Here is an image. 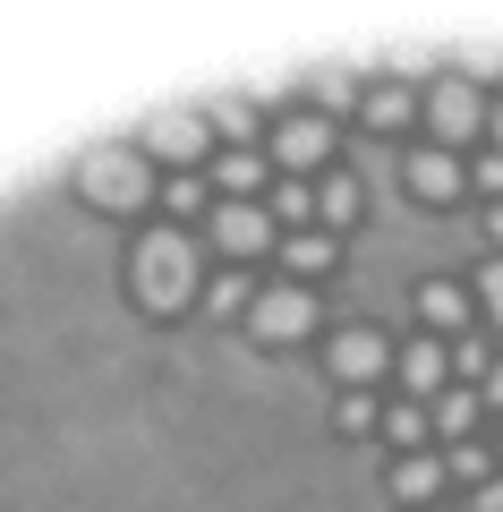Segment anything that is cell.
Returning a JSON list of instances; mask_svg holds the SVG:
<instances>
[{
	"mask_svg": "<svg viewBox=\"0 0 503 512\" xmlns=\"http://www.w3.org/2000/svg\"><path fill=\"white\" fill-rule=\"evenodd\" d=\"M333 265H342V239L333 231H282V274L290 282L316 291V274H333Z\"/></svg>",
	"mask_w": 503,
	"mask_h": 512,
	"instance_id": "8fae6325",
	"label": "cell"
},
{
	"mask_svg": "<svg viewBox=\"0 0 503 512\" xmlns=\"http://www.w3.org/2000/svg\"><path fill=\"white\" fill-rule=\"evenodd\" d=\"M486 137H495V146H503V94H495V103H486Z\"/></svg>",
	"mask_w": 503,
	"mask_h": 512,
	"instance_id": "4dcf8cb0",
	"label": "cell"
},
{
	"mask_svg": "<svg viewBox=\"0 0 503 512\" xmlns=\"http://www.w3.org/2000/svg\"><path fill=\"white\" fill-rule=\"evenodd\" d=\"M359 180H350V171H324V180H316V231H333V239H342L350 231V222H359Z\"/></svg>",
	"mask_w": 503,
	"mask_h": 512,
	"instance_id": "9a60e30c",
	"label": "cell"
},
{
	"mask_svg": "<svg viewBox=\"0 0 503 512\" xmlns=\"http://www.w3.org/2000/svg\"><path fill=\"white\" fill-rule=\"evenodd\" d=\"M469 512H503V478H486V487H469Z\"/></svg>",
	"mask_w": 503,
	"mask_h": 512,
	"instance_id": "f1b7e54d",
	"label": "cell"
},
{
	"mask_svg": "<svg viewBox=\"0 0 503 512\" xmlns=\"http://www.w3.org/2000/svg\"><path fill=\"white\" fill-rule=\"evenodd\" d=\"M316 103L342 111V103H350V77H342V69H316Z\"/></svg>",
	"mask_w": 503,
	"mask_h": 512,
	"instance_id": "83f0119b",
	"label": "cell"
},
{
	"mask_svg": "<svg viewBox=\"0 0 503 512\" xmlns=\"http://www.w3.org/2000/svg\"><path fill=\"white\" fill-rule=\"evenodd\" d=\"M393 359H401V350L384 342L376 325H342V333H333V342H324V367L342 376V393H367V384H376V376H384V367H393Z\"/></svg>",
	"mask_w": 503,
	"mask_h": 512,
	"instance_id": "52a82bcc",
	"label": "cell"
},
{
	"mask_svg": "<svg viewBox=\"0 0 503 512\" xmlns=\"http://www.w3.org/2000/svg\"><path fill=\"white\" fill-rule=\"evenodd\" d=\"M418 120H427V128H435V146L452 154V146H469V137L486 128V94L469 86V77H435L427 103H418Z\"/></svg>",
	"mask_w": 503,
	"mask_h": 512,
	"instance_id": "8992f818",
	"label": "cell"
},
{
	"mask_svg": "<svg viewBox=\"0 0 503 512\" xmlns=\"http://www.w3.org/2000/svg\"><path fill=\"white\" fill-rule=\"evenodd\" d=\"M171 214H214V205H205V180H197V171H180V180H171Z\"/></svg>",
	"mask_w": 503,
	"mask_h": 512,
	"instance_id": "4316f807",
	"label": "cell"
},
{
	"mask_svg": "<svg viewBox=\"0 0 503 512\" xmlns=\"http://www.w3.org/2000/svg\"><path fill=\"white\" fill-rule=\"evenodd\" d=\"M384 444L393 453H427V436H435V419H427V402H384Z\"/></svg>",
	"mask_w": 503,
	"mask_h": 512,
	"instance_id": "e0dca14e",
	"label": "cell"
},
{
	"mask_svg": "<svg viewBox=\"0 0 503 512\" xmlns=\"http://www.w3.org/2000/svg\"><path fill=\"white\" fill-rule=\"evenodd\" d=\"M359 111H367V128H410V120H418V94L401 86V77H384V86L359 94Z\"/></svg>",
	"mask_w": 503,
	"mask_h": 512,
	"instance_id": "ac0fdd59",
	"label": "cell"
},
{
	"mask_svg": "<svg viewBox=\"0 0 503 512\" xmlns=\"http://www.w3.org/2000/svg\"><path fill=\"white\" fill-rule=\"evenodd\" d=\"M265 180H273V154H256V146H222L205 163V188H222V205H256Z\"/></svg>",
	"mask_w": 503,
	"mask_h": 512,
	"instance_id": "9c48e42d",
	"label": "cell"
},
{
	"mask_svg": "<svg viewBox=\"0 0 503 512\" xmlns=\"http://www.w3.org/2000/svg\"><path fill=\"white\" fill-rule=\"evenodd\" d=\"M478 402H486V410H503V359L486 367V384H478Z\"/></svg>",
	"mask_w": 503,
	"mask_h": 512,
	"instance_id": "f546056e",
	"label": "cell"
},
{
	"mask_svg": "<svg viewBox=\"0 0 503 512\" xmlns=\"http://www.w3.org/2000/svg\"><path fill=\"white\" fill-rule=\"evenodd\" d=\"M444 478H461V487H486V478H495V453H486L478 436H469V444H444Z\"/></svg>",
	"mask_w": 503,
	"mask_h": 512,
	"instance_id": "ffe728a7",
	"label": "cell"
},
{
	"mask_svg": "<svg viewBox=\"0 0 503 512\" xmlns=\"http://www.w3.org/2000/svg\"><path fill=\"white\" fill-rule=\"evenodd\" d=\"M495 461H503V436H495Z\"/></svg>",
	"mask_w": 503,
	"mask_h": 512,
	"instance_id": "d6a6232c",
	"label": "cell"
},
{
	"mask_svg": "<svg viewBox=\"0 0 503 512\" xmlns=\"http://www.w3.org/2000/svg\"><path fill=\"white\" fill-rule=\"evenodd\" d=\"M248 333H256L265 350L307 342V333H316V291H307V282H265L256 308H248Z\"/></svg>",
	"mask_w": 503,
	"mask_h": 512,
	"instance_id": "277c9868",
	"label": "cell"
},
{
	"mask_svg": "<svg viewBox=\"0 0 503 512\" xmlns=\"http://www.w3.org/2000/svg\"><path fill=\"white\" fill-rule=\"evenodd\" d=\"M137 154H154V163H171V171H197V163H214V120L205 111H154V120L137 128Z\"/></svg>",
	"mask_w": 503,
	"mask_h": 512,
	"instance_id": "3957f363",
	"label": "cell"
},
{
	"mask_svg": "<svg viewBox=\"0 0 503 512\" xmlns=\"http://www.w3.org/2000/svg\"><path fill=\"white\" fill-rule=\"evenodd\" d=\"M205 308H214V316L256 308V282H248V274H214V282H205Z\"/></svg>",
	"mask_w": 503,
	"mask_h": 512,
	"instance_id": "7402d4cb",
	"label": "cell"
},
{
	"mask_svg": "<svg viewBox=\"0 0 503 512\" xmlns=\"http://www.w3.org/2000/svg\"><path fill=\"white\" fill-rule=\"evenodd\" d=\"M376 393H342V402H333V427H342V436H376Z\"/></svg>",
	"mask_w": 503,
	"mask_h": 512,
	"instance_id": "603a6c76",
	"label": "cell"
},
{
	"mask_svg": "<svg viewBox=\"0 0 503 512\" xmlns=\"http://www.w3.org/2000/svg\"><path fill=\"white\" fill-rule=\"evenodd\" d=\"M128 282H137V308L154 316H180L205 299V274H197V239L180 231V222H154V231L137 239V256H128Z\"/></svg>",
	"mask_w": 503,
	"mask_h": 512,
	"instance_id": "6da1fadb",
	"label": "cell"
},
{
	"mask_svg": "<svg viewBox=\"0 0 503 512\" xmlns=\"http://www.w3.org/2000/svg\"><path fill=\"white\" fill-rule=\"evenodd\" d=\"M214 248L231 256V265H248V256H265V248H282V222L265 214V205H214Z\"/></svg>",
	"mask_w": 503,
	"mask_h": 512,
	"instance_id": "ba28073f",
	"label": "cell"
},
{
	"mask_svg": "<svg viewBox=\"0 0 503 512\" xmlns=\"http://www.w3.org/2000/svg\"><path fill=\"white\" fill-rule=\"evenodd\" d=\"M401 180H410V197H418V205H452V197L469 188V171L452 163L444 146H418L410 163H401Z\"/></svg>",
	"mask_w": 503,
	"mask_h": 512,
	"instance_id": "30bf717a",
	"label": "cell"
},
{
	"mask_svg": "<svg viewBox=\"0 0 503 512\" xmlns=\"http://www.w3.org/2000/svg\"><path fill=\"white\" fill-rule=\"evenodd\" d=\"M265 214L282 222V231H316V188H307V180H273Z\"/></svg>",
	"mask_w": 503,
	"mask_h": 512,
	"instance_id": "d6986e66",
	"label": "cell"
},
{
	"mask_svg": "<svg viewBox=\"0 0 503 512\" xmlns=\"http://www.w3.org/2000/svg\"><path fill=\"white\" fill-rule=\"evenodd\" d=\"M77 197L103 205V214H137V205L154 197V171H145L137 146H94L86 163H77Z\"/></svg>",
	"mask_w": 503,
	"mask_h": 512,
	"instance_id": "7a4b0ae2",
	"label": "cell"
},
{
	"mask_svg": "<svg viewBox=\"0 0 503 512\" xmlns=\"http://www.w3.org/2000/svg\"><path fill=\"white\" fill-rule=\"evenodd\" d=\"M469 308H478V299H469L461 282H427V291H418V316H427V333H435V342H461Z\"/></svg>",
	"mask_w": 503,
	"mask_h": 512,
	"instance_id": "7c38bea8",
	"label": "cell"
},
{
	"mask_svg": "<svg viewBox=\"0 0 503 512\" xmlns=\"http://www.w3.org/2000/svg\"><path fill=\"white\" fill-rule=\"evenodd\" d=\"M469 299H478V308L503 325V256H486V265H478V291H469Z\"/></svg>",
	"mask_w": 503,
	"mask_h": 512,
	"instance_id": "d4e9b609",
	"label": "cell"
},
{
	"mask_svg": "<svg viewBox=\"0 0 503 512\" xmlns=\"http://www.w3.org/2000/svg\"><path fill=\"white\" fill-rule=\"evenodd\" d=\"M444 350H452V376H478V384H486V367H495L486 333H461V342H444Z\"/></svg>",
	"mask_w": 503,
	"mask_h": 512,
	"instance_id": "cb8c5ba5",
	"label": "cell"
},
{
	"mask_svg": "<svg viewBox=\"0 0 503 512\" xmlns=\"http://www.w3.org/2000/svg\"><path fill=\"white\" fill-rule=\"evenodd\" d=\"M205 120H214V137H231V146H248V137H256V103H248V94H222Z\"/></svg>",
	"mask_w": 503,
	"mask_h": 512,
	"instance_id": "44dd1931",
	"label": "cell"
},
{
	"mask_svg": "<svg viewBox=\"0 0 503 512\" xmlns=\"http://www.w3.org/2000/svg\"><path fill=\"white\" fill-rule=\"evenodd\" d=\"M486 239H495V256H503V205H486Z\"/></svg>",
	"mask_w": 503,
	"mask_h": 512,
	"instance_id": "1f68e13d",
	"label": "cell"
},
{
	"mask_svg": "<svg viewBox=\"0 0 503 512\" xmlns=\"http://www.w3.org/2000/svg\"><path fill=\"white\" fill-rule=\"evenodd\" d=\"M469 188L503 205V146H486V154H478V171H469Z\"/></svg>",
	"mask_w": 503,
	"mask_h": 512,
	"instance_id": "484cf974",
	"label": "cell"
},
{
	"mask_svg": "<svg viewBox=\"0 0 503 512\" xmlns=\"http://www.w3.org/2000/svg\"><path fill=\"white\" fill-rule=\"evenodd\" d=\"M393 495L427 512L435 495H444V453H401V461H393Z\"/></svg>",
	"mask_w": 503,
	"mask_h": 512,
	"instance_id": "2e32d148",
	"label": "cell"
},
{
	"mask_svg": "<svg viewBox=\"0 0 503 512\" xmlns=\"http://www.w3.org/2000/svg\"><path fill=\"white\" fill-rule=\"evenodd\" d=\"M393 367H401V384H410V402H435V393H444V367H452V350L427 333V342H410Z\"/></svg>",
	"mask_w": 503,
	"mask_h": 512,
	"instance_id": "5bb4252c",
	"label": "cell"
},
{
	"mask_svg": "<svg viewBox=\"0 0 503 512\" xmlns=\"http://www.w3.org/2000/svg\"><path fill=\"white\" fill-rule=\"evenodd\" d=\"M273 171H282V180L333 171V120H324V111H282V120H273Z\"/></svg>",
	"mask_w": 503,
	"mask_h": 512,
	"instance_id": "5b68a950",
	"label": "cell"
},
{
	"mask_svg": "<svg viewBox=\"0 0 503 512\" xmlns=\"http://www.w3.org/2000/svg\"><path fill=\"white\" fill-rule=\"evenodd\" d=\"M427 419H435V436H444V444H469V436H478V419H486V402L469 393V384H444V393L427 402Z\"/></svg>",
	"mask_w": 503,
	"mask_h": 512,
	"instance_id": "4fadbf2b",
	"label": "cell"
}]
</instances>
